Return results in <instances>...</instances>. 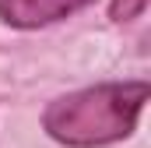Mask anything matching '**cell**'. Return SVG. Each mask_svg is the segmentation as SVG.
<instances>
[{"mask_svg":"<svg viewBox=\"0 0 151 148\" xmlns=\"http://www.w3.org/2000/svg\"><path fill=\"white\" fill-rule=\"evenodd\" d=\"M144 7H148V0H113L109 14H113L116 21H130L137 14H144Z\"/></svg>","mask_w":151,"mask_h":148,"instance_id":"cell-3","label":"cell"},{"mask_svg":"<svg viewBox=\"0 0 151 148\" xmlns=\"http://www.w3.org/2000/svg\"><path fill=\"white\" fill-rule=\"evenodd\" d=\"M148 102V81H106L70 92L42 113L49 138L70 148H95L134 134L137 116Z\"/></svg>","mask_w":151,"mask_h":148,"instance_id":"cell-1","label":"cell"},{"mask_svg":"<svg viewBox=\"0 0 151 148\" xmlns=\"http://www.w3.org/2000/svg\"><path fill=\"white\" fill-rule=\"evenodd\" d=\"M95 0H0V18L14 28H39L63 21Z\"/></svg>","mask_w":151,"mask_h":148,"instance_id":"cell-2","label":"cell"}]
</instances>
